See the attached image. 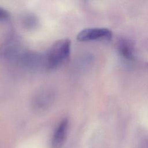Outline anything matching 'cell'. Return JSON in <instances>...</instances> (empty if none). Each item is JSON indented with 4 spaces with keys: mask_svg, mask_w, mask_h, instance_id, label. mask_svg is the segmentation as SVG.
<instances>
[{
    "mask_svg": "<svg viewBox=\"0 0 148 148\" xmlns=\"http://www.w3.org/2000/svg\"><path fill=\"white\" fill-rule=\"evenodd\" d=\"M71 42L68 39L56 42L49 49L45 58V64L49 69L57 68L68 58L71 53Z\"/></svg>",
    "mask_w": 148,
    "mask_h": 148,
    "instance_id": "6da1fadb",
    "label": "cell"
},
{
    "mask_svg": "<svg viewBox=\"0 0 148 148\" xmlns=\"http://www.w3.org/2000/svg\"><path fill=\"white\" fill-rule=\"evenodd\" d=\"M112 38V32L105 28H89L82 30L77 35V39L81 42L98 39L109 40Z\"/></svg>",
    "mask_w": 148,
    "mask_h": 148,
    "instance_id": "7a4b0ae2",
    "label": "cell"
},
{
    "mask_svg": "<svg viewBox=\"0 0 148 148\" xmlns=\"http://www.w3.org/2000/svg\"><path fill=\"white\" fill-rule=\"evenodd\" d=\"M68 124V120L65 118L62 120L57 126L54 131L51 141L53 148H61L64 145L66 140Z\"/></svg>",
    "mask_w": 148,
    "mask_h": 148,
    "instance_id": "3957f363",
    "label": "cell"
},
{
    "mask_svg": "<svg viewBox=\"0 0 148 148\" xmlns=\"http://www.w3.org/2000/svg\"><path fill=\"white\" fill-rule=\"evenodd\" d=\"M118 48L120 54L125 58L130 60L133 58V45L129 40L126 39L120 40Z\"/></svg>",
    "mask_w": 148,
    "mask_h": 148,
    "instance_id": "277c9868",
    "label": "cell"
},
{
    "mask_svg": "<svg viewBox=\"0 0 148 148\" xmlns=\"http://www.w3.org/2000/svg\"><path fill=\"white\" fill-rule=\"evenodd\" d=\"M50 99V97L49 94L48 95L47 94H43L39 97V98L38 99L36 102L38 106H40V107H45L46 105L49 103Z\"/></svg>",
    "mask_w": 148,
    "mask_h": 148,
    "instance_id": "5b68a950",
    "label": "cell"
},
{
    "mask_svg": "<svg viewBox=\"0 0 148 148\" xmlns=\"http://www.w3.org/2000/svg\"><path fill=\"white\" fill-rule=\"evenodd\" d=\"M10 13L6 9L0 7V21L6 20L10 18Z\"/></svg>",
    "mask_w": 148,
    "mask_h": 148,
    "instance_id": "8992f818",
    "label": "cell"
}]
</instances>
